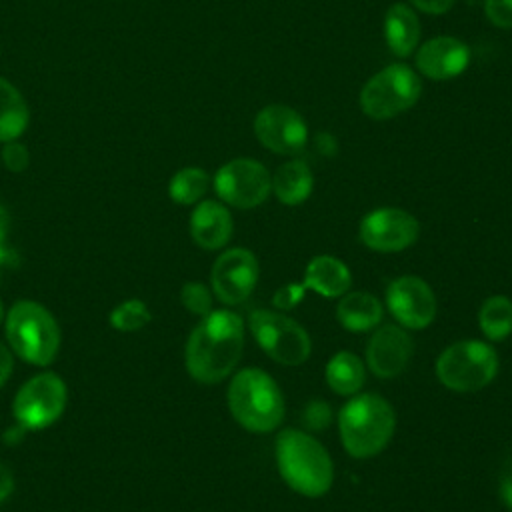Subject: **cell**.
Listing matches in <instances>:
<instances>
[{
	"mask_svg": "<svg viewBox=\"0 0 512 512\" xmlns=\"http://www.w3.org/2000/svg\"><path fill=\"white\" fill-rule=\"evenodd\" d=\"M244 320L240 314L220 308L200 318L188 336L184 364L192 380L218 384L236 368L244 350Z\"/></svg>",
	"mask_w": 512,
	"mask_h": 512,
	"instance_id": "cell-1",
	"label": "cell"
},
{
	"mask_svg": "<svg viewBox=\"0 0 512 512\" xmlns=\"http://www.w3.org/2000/svg\"><path fill=\"white\" fill-rule=\"evenodd\" d=\"M282 480L306 498H320L332 488L334 464L328 450L306 430L284 428L274 442Z\"/></svg>",
	"mask_w": 512,
	"mask_h": 512,
	"instance_id": "cell-2",
	"label": "cell"
},
{
	"mask_svg": "<svg viewBox=\"0 0 512 512\" xmlns=\"http://www.w3.org/2000/svg\"><path fill=\"white\" fill-rule=\"evenodd\" d=\"M396 412L392 404L372 392L354 394L338 412V432L352 458H372L392 440Z\"/></svg>",
	"mask_w": 512,
	"mask_h": 512,
	"instance_id": "cell-3",
	"label": "cell"
},
{
	"mask_svg": "<svg viewBox=\"0 0 512 512\" xmlns=\"http://www.w3.org/2000/svg\"><path fill=\"white\" fill-rule=\"evenodd\" d=\"M232 418L248 432L266 434L284 420V394L278 382L262 368L238 370L226 392Z\"/></svg>",
	"mask_w": 512,
	"mask_h": 512,
	"instance_id": "cell-4",
	"label": "cell"
},
{
	"mask_svg": "<svg viewBox=\"0 0 512 512\" xmlns=\"http://www.w3.org/2000/svg\"><path fill=\"white\" fill-rule=\"evenodd\" d=\"M6 340L12 354L34 366H48L62 342L60 326L52 312L38 302L18 300L6 312Z\"/></svg>",
	"mask_w": 512,
	"mask_h": 512,
	"instance_id": "cell-5",
	"label": "cell"
},
{
	"mask_svg": "<svg viewBox=\"0 0 512 512\" xmlns=\"http://www.w3.org/2000/svg\"><path fill=\"white\" fill-rule=\"evenodd\" d=\"M498 354L486 340H458L436 358L434 370L442 386L452 392H476L498 374Z\"/></svg>",
	"mask_w": 512,
	"mask_h": 512,
	"instance_id": "cell-6",
	"label": "cell"
},
{
	"mask_svg": "<svg viewBox=\"0 0 512 512\" xmlns=\"http://www.w3.org/2000/svg\"><path fill=\"white\" fill-rule=\"evenodd\" d=\"M422 92L418 74L402 64H390L370 76L360 90V108L372 120H390L410 110Z\"/></svg>",
	"mask_w": 512,
	"mask_h": 512,
	"instance_id": "cell-7",
	"label": "cell"
},
{
	"mask_svg": "<svg viewBox=\"0 0 512 512\" xmlns=\"http://www.w3.org/2000/svg\"><path fill=\"white\" fill-rule=\"evenodd\" d=\"M248 328L260 350L282 366H300L312 352L304 326L280 310H252Z\"/></svg>",
	"mask_w": 512,
	"mask_h": 512,
	"instance_id": "cell-8",
	"label": "cell"
},
{
	"mask_svg": "<svg viewBox=\"0 0 512 512\" xmlns=\"http://www.w3.org/2000/svg\"><path fill=\"white\" fill-rule=\"evenodd\" d=\"M66 400V382L56 372H40L28 378L16 392L12 416L26 430H42L64 414Z\"/></svg>",
	"mask_w": 512,
	"mask_h": 512,
	"instance_id": "cell-9",
	"label": "cell"
},
{
	"mask_svg": "<svg viewBox=\"0 0 512 512\" xmlns=\"http://www.w3.org/2000/svg\"><path fill=\"white\" fill-rule=\"evenodd\" d=\"M214 190L224 204L248 210L260 206L270 196L272 176L254 158H234L218 168Z\"/></svg>",
	"mask_w": 512,
	"mask_h": 512,
	"instance_id": "cell-10",
	"label": "cell"
},
{
	"mask_svg": "<svg viewBox=\"0 0 512 512\" xmlns=\"http://www.w3.org/2000/svg\"><path fill=\"white\" fill-rule=\"evenodd\" d=\"M420 234L418 220L402 208H376L368 212L358 226L362 244L374 252L394 254L410 248Z\"/></svg>",
	"mask_w": 512,
	"mask_h": 512,
	"instance_id": "cell-11",
	"label": "cell"
},
{
	"mask_svg": "<svg viewBox=\"0 0 512 512\" xmlns=\"http://www.w3.org/2000/svg\"><path fill=\"white\" fill-rule=\"evenodd\" d=\"M386 306L394 320L408 330L428 328L438 312V300L430 284L414 274H404L386 286Z\"/></svg>",
	"mask_w": 512,
	"mask_h": 512,
	"instance_id": "cell-12",
	"label": "cell"
},
{
	"mask_svg": "<svg viewBox=\"0 0 512 512\" xmlns=\"http://www.w3.org/2000/svg\"><path fill=\"white\" fill-rule=\"evenodd\" d=\"M258 276V260L248 248H228L212 264V294L226 306L242 304L254 292Z\"/></svg>",
	"mask_w": 512,
	"mask_h": 512,
	"instance_id": "cell-13",
	"label": "cell"
},
{
	"mask_svg": "<svg viewBox=\"0 0 512 512\" xmlns=\"http://www.w3.org/2000/svg\"><path fill=\"white\" fill-rule=\"evenodd\" d=\"M254 134L270 152L290 156L304 148L308 140V126L294 108L270 104L256 114Z\"/></svg>",
	"mask_w": 512,
	"mask_h": 512,
	"instance_id": "cell-14",
	"label": "cell"
},
{
	"mask_svg": "<svg viewBox=\"0 0 512 512\" xmlns=\"http://www.w3.org/2000/svg\"><path fill=\"white\" fill-rule=\"evenodd\" d=\"M412 356V338L400 324H384L376 328L366 344V364L378 378L400 376Z\"/></svg>",
	"mask_w": 512,
	"mask_h": 512,
	"instance_id": "cell-15",
	"label": "cell"
},
{
	"mask_svg": "<svg viewBox=\"0 0 512 512\" xmlns=\"http://www.w3.org/2000/svg\"><path fill=\"white\" fill-rule=\"evenodd\" d=\"M470 62L468 46L454 36L426 40L416 54V68L430 80H450L460 76Z\"/></svg>",
	"mask_w": 512,
	"mask_h": 512,
	"instance_id": "cell-16",
	"label": "cell"
},
{
	"mask_svg": "<svg viewBox=\"0 0 512 512\" xmlns=\"http://www.w3.org/2000/svg\"><path fill=\"white\" fill-rule=\"evenodd\" d=\"M234 232L230 210L218 200H200L190 214V236L204 250L224 248Z\"/></svg>",
	"mask_w": 512,
	"mask_h": 512,
	"instance_id": "cell-17",
	"label": "cell"
},
{
	"mask_svg": "<svg viewBox=\"0 0 512 512\" xmlns=\"http://www.w3.org/2000/svg\"><path fill=\"white\" fill-rule=\"evenodd\" d=\"M350 268L336 256H314L304 270V286L322 298H340L350 290Z\"/></svg>",
	"mask_w": 512,
	"mask_h": 512,
	"instance_id": "cell-18",
	"label": "cell"
},
{
	"mask_svg": "<svg viewBox=\"0 0 512 512\" xmlns=\"http://www.w3.org/2000/svg\"><path fill=\"white\" fill-rule=\"evenodd\" d=\"M382 312L384 310L380 300L366 290L346 292L340 296L336 306V318L340 326L354 334L374 330L382 320Z\"/></svg>",
	"mask_w": 512,
	"mask_h": 512,
	"instance_id": "cell-19",
	"label": "cell"
},
{
	"mask_svg": "<svg viewBox=\"0 0 512 512\" xmlns=\"http://www.w3.org/2000/svg\"><path fill=\"white\" fill-rule=\"evenodd\" d=\"M384 36L390 52L398 58L410 56L420 40V20L416 12L404 4L396 2L386 10Z\"/></svg>",
	"mask_w": 512,
	"mask_h": 512,
	"instance_id": "cell-20",
	"label": "cell"
},
{
	"mask_svg": "<svg viewBox=\"0 0 512 512\" xmlns=\"http://www.w3.org/2000/svg\"><path fill=\"white\" fill-rule=\"evenodd\" d=\"M314 188V178L306 162L288 160L272 174V192L286 206H298L308 200Z\"/></svg>",
	"mask_w": 512,
	"mask_h": 512,
	"instance_id": "cell-21",
	"label": "cell"
},
{
	"mask_svg": "<svg viewBox=\"0 0 512 512\" xmlns=\"http://www.w3.org/2000/svg\"><path fill=\"white\" fill-rule=\"evenodd\" d=\"M324 376L332 392L340 396H354L366 382V366L354 352L340 350L328 360Z\"/></svg>",
	"mask_w": 512,
	"mask_h": 512,
	"instance_id": "cell-22",
	"label": "cell"
},
{
	"mask_svg": "<svg viewBox=\"0 0 512 512\" xmlns=\"http://www.w3.org/2000/svg\"><path fill=\"white\" fill-rule=\"evenodd\" d=\"M28 122L30 110L26 100L6 78H0V142L18 140Z\"/></svg>",
	"mask_w": 512,
	"mask_h": 512,
	"instance_id": "cell-23",
	"label": "cell"
},
{
	"mask_svg": "<svg viewBox=\"0 0 512 512\" xmlns=\"http://www.w3.org/2000/svg\"><path fill=\"white\" fill-rule=\"evenodd\" d=\"M478 326L488 342H500L512 334V300L504 294L488 296L478 310Z\"/></svg>",
	"mask_w": 512,
	"mask_h": 512,
	"instance_id": "cell-24",
	"label": "cell"
},
{
	"mask_svg": "<svg viewBox=\"0 0 512 512\" xmlns=\"http://www.w3.org/2000/svg\"><path fill=\"white\" fill-rule=\"evenodd\" d=\"M210 186V176L206 174V170L196 168V166H188L178 170L168 184V196L172 198V202L182 204V206H192L198 204L204 194L208 192Z\"/></svg>",
	"mask_w": 512,
	"mask_h": 512,
	"instance_id": "cell-25",
	"label": "cell"
},
{
	"mask_svg": "<svg viewBox=\"0 0 512 512\" xmlns=\"http://www.w3.org/2000/svg\"><path fill=\"white\" fill-rule=\"evenodd\" d=\"M108 320L112 328L118 332H138L150 324L152 312L148 304L142 302L140 298H130L112 308Z\"/></svg>",
	"mask_w": 512,
	"mask_h": 512,
	"instance_id": "cell-26",
	"label": "cell"
},
{
	"mask_svg": "<svg viewBox=\"0 0 512 512\" xmlns=\"http://www.w3.org/2000/svg\"><path fill=\"white\" fill-rule=\"evenodd\" d=\"M212 290L208 286H204L202 282H186L180 290V302L182 306L194 314V316H206L208 312H212Z\"/></svg>",
	"mask_w": 512,
	"mask_h": 512,
	"instance_id": "cell-27",
	"label": "cell"
},
{
	"mask_svg": "<svg viewBox=\"0 0 512 512\" xmlns=\"http://www.w3.org/2000/svg\"><path fill=\"white\" fill-rule=\"evenodd\" d=\"M332 420V410L330 404L324 400H310L302 408V424L306 430L320 432L330 426Z\"/></svg>",
	"mask_w": 512,
	"mask_h": 512,
	"instance_id": "cell-28",
	"label": "cell"
},
{
	"mask_svg": "<svg viewBox=\"0 0 512 512\" xmlns=\"http://www.w3.org/2000/svg\"><path fill=\"white\" fill-rule=\"evenodd\" d=\"M304 294H306V286L304 284H284L282 288H278L272 296V304L276 310L280 312H288L292 308H296L302 300H304Z\"/></svg>",
	"mask_w": 512,
	"mask_h": 512,
	"instance_id": "cell-29",
	"label": "cell"
},
{
	"mask_svg": "<svg viewBox=\"0 0 512 512\" xmlns=\"http://www.w3.org/2000/svg\"><path fill=\"white\" fill-rule=\"evenodd\" d=\"M2 162L10 172H22L28 168L30 164V154L28 148L24 144H20L18 140H10L4 142L2 148Z\"/></svg>",
	"mask_w": 512,
	"mask_h": 512,
	"instance_id": "cell-30",
	"label": "cell"
},
{
	"mask_svg": "<svg viewBox=\"0 0 512 512\" xmlns=\"http://www.w3.org/2000/svg\"><path fill=\"white\" fill-rule=\"evenodd\" d=\"M486 18L504 30H512V0H484Z\"/></svg>",
	"mask_w": 512,
	"mask_h": 512,
	"instance_id": "cell-31",
	"label": "cell"
},
{
	"mask_svg": "<svg viewBox=\"0 0 512 512\" xmlns=\"http://www.w3.org/2000/svg\"><path fill=\"white\" fill-rule=\"evenodd\" d=\"M498 494L502 504L512 510V454L504 460L500 478H498Z\"/></svg>",
	"mask_w": 512,
	"mask_h": 512,
	"instance_id": "cell-32",
	"label": "cell"
},
{
	"mask_svg": "<svg viewBox=\"0 0 512 512\" xmlns=\"http://www.w3.org/2000/svg\"><path fill=\"white\" fill-rule=\"evenodd\" d=\"M408 2L426 14H444L454 4V0H408Z\"/></svg>",
	"mask_w": 512,
	"mask_h": 512,
	"instance_id": "cell-33",
	"label": "cell"
},
{
	"mask_svg": "<svg viewBox=\"0 0 512 512\" xmlns=\"http://www.w3.org/2000/svg\"><path fill=\"white\" fill-rule=\"evenodd\" d=\"M12 368H14V354H12V350L6 344L0 342V388L10 378Z\"/></svg>",
	"mask_w": 512,
	"mask_h": 512,
	"instance_id": "cell-34",
	"label": "cell"
},
{
	"mask_svg": "<svg viewBox=\"0 0 512 512\" xmlns=\"http://www.w3.org/2000/svg\"><path fill=\"white\" fill-rule=\"evenodd\" d=\"M14 492V474L12 470L0 462V502H4Z\"/></svg>",
	"mask_w": 512,
	"mask_h": 512,
	"instance_id": "cell-35",
	"label": "cell"
},
{
	"mask_svg": "<svg viewBox=\"0 0 512 512\" xmlns=\"http://www.w3.org/2000/svg\"><path fill=\"white\" fill-rule=\"evenodd\" d=\"M16 264H18V254H16V250H14L12 246H8L6 240L0 242V268L4 270V268H8V266H16Z\"/></svg>",
	"mask_w": 512,
	"mask_h": 512,
	"instance_id": "cell-36",
	"label": "cell"
},
{
	"mask_svg": "<svg viewBox=\"0 0 512 512\" xmlns=\"http://www.w3.org/2000/svg\"><path fill=\"white\" fill-rule=\"evenodd\" d=\"M8 230H10V214H8V210L0 204V242L6 240Z\"/></svg>",
	"mask_w": 512,
	"mask_h": 512,
	"instance_id": "cell-37",
	"label": "cell"
},
{
	"mask_svg": "<svg viewBox=\"0 0 512 512\" xmlns=\"http://www.w3.org/2000/svg\"><path fill=\"white\" fill-rule=\"evenodd\" d=\"M2 318H4V306H2V302H0V322H2Z\"/></svg>",
	"mask_w": 512,
	"mask_h": 512,
	"instance_id": "cell-38",
	"label": "cell"
},
{
	"mask_svg": "<svg viewBox=\"0 0 512 512\" xmlns=\"http://www.w3.org/2000/svg\"><path fill=\"white\" fill-rule=\"evenodd\" d=\"M0 276H2V268H0Z\"/></svg>",
	"mask_w": 512,
	"mask_h": 512,
	"instance_id": "cell-39",
	"label": "cell"
}]
</instances>
